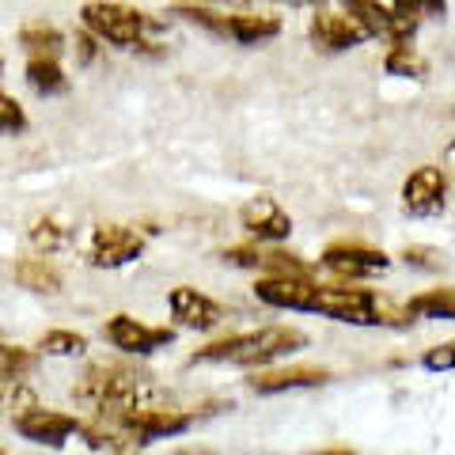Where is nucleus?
<instances>
[{
  "mask_svg": "<svg viewBox=\"0 0 455 455\" xmlns=\"http://www.w3.org/2000/svg\"><path fill=\"white\" fill-rule=\"evenodd\" d=\"M80 27L114 50H148L156 46L152 35L160 31V20L122 4V0H88L80 8Z\"/></svg>",
  "mask_w": 455,
  "mask_h": 455,
  "instance_id": "4",
  "label": "nucleus"
},
{
  "mask_svg": "<svg viewBox=\"0 0 455 455\" xmlns=\"http://www.w3.org/2000/svg\"><path fill=\"white\" fill-rule=\"evenodd\" d=\"M406 311H410V319H451L455 315V296H451V289L448 284H440V289H429V292H418V296H410V304H406Z\"/></svg>",
  "mask_w": 455,
  "mask_h": 455,
  "instance_id": "22",
  "label": "nucleus"
},
{
  "mask_svg": "<svg viewBox=\"0 0 455 455\" xmlns=\"http://www.w3.org/2000/svg\"><path fill=\"white\" fill-rule=\"evenodd\" d=\"M76 433L84 436V444L92 451H110V455H125V451H140L148 448L137 436V429L122 414H92L88 421L76 425Z\"/></svg>",
  "mask_w": 455,
  "mask_h": 455,
  "instance_id": "12",
  "label": "nucleus"
},
{
  "mask_svg": "<svg viewBox=\"0 0 455 455\" xmlns=\"http://www.w3.org/2000/svg\"><path fill=\"white\" fill-rule=\"evenodd\" d=\"M76 425L80 418L61 414V410H46V406H27L16 414V433L38 448H65V440L76 433Z\"/></svg>",
  "mask_w": 455,
  "mask_h": 455,
  "instance_id": "13",
  "label": "nucleus"
},
{
  "mask_svg": "<svg viewBox=\"0 0 455 455\" xmlns=\"http://www.w3.org/2000/svg\"><path fill=\"white\" fill-rule=\"evenodd\" d=\"M125 421L137 429V436L145 440V444H156V440H167V436H182L194 429V414L190 410H179V406H167V403H140L133 410H125L122 414Z\"/></svg>",
  "mask_w": 455,
  "mask_h": 455,
  "instance_id": "11",
  "label": "nucleus"
},
{
  "mask_svg": "<svg viewBox=\"0 0 455 455\" xmlns=\"http://www.w3.org/2000/svg\"><path fill=\"white\" fill-rule=\"evenodd\" d=\"M23 76L31 84V92H38L42 99H57V95H68L73 80L61 68V57H46V53H31L23 65Z\"/></svg>",
  "mask_w": 455,
  "mask_h": 455,
  "instance_id": "19",
  "label": "nucleus"
},
{
  "mask_svg": "<svg viewBox=\"0 0 455 455\" xmlns=\"http://www.w3.org/2000/svg\"><path fill=\"white\" fill-rule=\"evenodd\" d=\"M331 383V368L323 364H289V368H254V376L247 379V387L254 395H284V391H307Z\"/></svg>",
  "mask_w": 455,
  "mask_h": 455,
  "instance_id": "14",
  "label": "nucleus"
},
{
  "mask_svg": "<svg viewBox=\"0 0 455 455\" xmlns=\"http://www.w3.org/2000/svg\"><path fill=\"white\" fill-rule=\"evenodd\" d=\"M12 274H16V281L23 284V289H31V292H46V296L61 292V269L50 262V254H46V259H23V262H16Z\"/></svg>",
  "mask_w": 455,
  "mask_h": 455,
  "instance_id": "20",
  "label": "nucleus"
},
{
  "mask_svg": "<svg viewBox=\"0 0 455 455\" xmlns=\"http://www.w3.org/2000/svg\"><path fill=\"white\" fill-rule=\"evenodd\" d=\"M307 38H311V46L323 50V53H349V50L364 46L372 35H368L349 12L315 8V16H311V23H307Z\"/></svg>",
  "mask_w": 455,
  "mask_h": 455,
  "instance_id": "9",
  "label": "nucleus"
},
{
  "mask_svg": "<svg viewBox=\"0 0 455 455\" xmlns=\"http://www.w3.org/2000/svg\"><path fill=\"white\" fill-rule=\"evenodd\" d=\"M239 224H243V232L251 239H259V243H281V239L292 235V217L284 212L277 197H269V194L251 197V202L239 209Z\"/></svg>",
  "mask_w": 455,
  "mask_h": 455,
  "instance_id": "16",
  "label": "nucleus"
},
{
  "mask_svg": "<svg viewBox=\"0 0 455 455\" xmlns=\"http://www.w3.org/2000/svg\"><path fill=\"white\" fill-rule=\"evenodd\" d=\"M73 398L84 410H92V414H125V410H133L140 403H152L156 387L145 372H137L130 364L99 361L76 379Z\"/></svg>",
  "mask_w": 455,
  "mask_h": 455,
  "instance_id": "3",
  "label": "nucleus"
},
{
  "mask_svg": "<svg viewBox=\"0 0 455 455\" xmlns=\"http://www.w3.org/2000/svg\"><path fill=\"white\" fill-rule=\"evenodd\" d=\"M0 73H4V57H0Z\"/></svg>",
  "mask_w": 455,
  "mask_h": 455,
  "instance_id": "34",
  "label": "nucleus"
},
{
  "mask_svg": "<svg viewBox=\"0 0 455 455\" xmlns=\"http://www.w3.org/2000/svg\"><path fill=\"white\" fill-rule=\"evenodd\" d=\"M171 16L187 20V23H197L202 31L217 35V38H232L239 46H262V42L277 38L281 35V20L277 16H259V12H212V8H202V4H175Z\"/></svg>",
  "mask_w": 455,
  "mask_h": 455,
  "instance_id": "5",
  "label": "nucleus"
},
{
  "mask_svg": "<svg viewBox=\"0 0 455 455\" xmlns=\"http://www.w3.org/2000/svg\"><path fill=\"white\" fill-rule=\"evenodd\" d=\"M95 42H99V38L88 35V31H80V35H76V46H80V61H84V65H88L92 57H95Z\"/></svg>",
  "mask_w": 455,
  "mask_h": 455,
  "instance_id": "31",
  "label": "nucleus"
},
{
  "mask_svg": "<svg viewBox=\"0 0 455 455\" xmlns=\"http://www.w3.org/2000/svg\"><path fill=\"white\" fill-rule=\"evenodd\" d=\"M307 315H323L334 323H349V326H414L406 307H395L387 296H379L376 289L364 284H319L311 292V307Z\"/></svg>",
  "mask_w": 455,
  "mask_h": 455,
  "instance_id": "2",
  "label": "nucleus"
},
{
  "mask_svg": "<svg viewBox=\"0 0 455 455\" xmlns=\"http://www.w3.org/2000/svg\"><path fill=\"white\" fill-rule=\"evenodd\" d=\"M341 4H346V12L372 38L403 42V38H414L418 27H421V23H414L410 16H403V12H395L391 4H379V0H341Z\"/></svg>",
  "mask_w": 455,
  "mask_h": 455,
  "instance_id": "15",
  "label": "nucleus"
},
{
  "mask_svg": "<svg viewBox=\"0 0 455 455\" xmlns=\"http://www.w3.org/2000/svg\"><path fill=\"white\" fill-rule=\"evenodd\" d=\"M167 311L182 331H217L224 323V307L212 300V296L190 289V284H179V289L167 292Z\"/></svg>",
  "mask_w": 455,
  "mask_h": 455,
  "instance_id": "17",
  "label": "nucleus"
},
{
  "mask_svg": "<svg viewBox=\"0 0 455 455\" xmlns=\"http://www.w3.org/2000/svg\"><path fill=\"white\" fill-rule=\"evenodd\" d=\"M319 262L331 269V274H338L341 281H364V277H376L391 266V259L383 251L357 243V239H338V243H331L323 251Z\"/></svg>",
  "mask_w": 455,
  "mask_h": 455,
  "instance_id": "10",
  "label": "nucleus"
},
{
  "mask_svg": "<svg viewBox=\"0 0 455 455\" xmlns=\"http://www.w3.org/2000/svg\"><path fill=\"white\" fill-rule=\"evenodd\" d=\"M20 46L27 50V57H31V53L61 57L65 53V35L57 31L53 23H46V20H31V23L20 27Z\"/></svg>",
  "mask_w": 455,
  "mask_h": 455,
  "instance_id": "21",
  "label": "nucleus"
},
{
  "mask_svg": "<svg viewBox=\"0 0 455 455\" xmlns=\"http://www.w3.org/2000/svg\"><path fill=\"white\" fill-rule=\"evenodd\" d=\"M27 130V110L20 107L16 95L0 92V137H12V133H23Z\"/></svg>",
  "mask_w": 455,
  "mask_h": 455,
  "instance_id": "27",
  "label": "nucleus"
},
{
  "mask_svg": "<svg viewBox=\"0 0 455 455\" xmlns=\"http://www.w3.org/2000/svg\"><path fill=\"white\" fill-rule=\"evenodd\" d=\"M307 349V334L300 326L289 323H274V326H259V331H243L232 338H220L212 346L197 349L190 364H235V368H262L274 364L289 353Z\"/></svg>",
  "mask_w": 455,
  "mask_h": 455,
  "instance_id": "1",
  "label": "nucleus"
},
{
  "mask_svg": "<svg viewBox=\"0 0 455 455\" xmlns=\"http://www.w3.org/2000/svg\"><path fill=\"white\" fill-rule=\"evenodd\" d=\"M451 349H455L451 341H444V346H433V349L421 357V364L429 368V372H451V364H455V353H451Z\"/></svg>",
  "mask_w": 455,
  "mask_h": 455,
  "instance_id": "30",
  "label": "nucleus"
},
{
  "mask_svg": "<svg viewBox=\"0 0 455 455\" xmlns=\"http://www.w3.org/2000/svg\"><path fill=\"white\" fill-rule=\"evenodd\" d=\"M38 353H46V357H80V353H88V334L80 331H46L38 338Z\"/></svg>",
  "mask_w": 455,
  "mask_h": 455,
  "instance_id": "25",
  "label": "nucleus"
},
{
  "mask_svg": "<svg viewBox=\"0 0 455 455\" xmlns=\"http://www.w3.org/2000/svg\"><path fill=\"white\" fill-rule=\"evenodd\" d=\"M395 12H403L414 23L433 20V16H448V0H391Z\"/></svg>",
  "mask_w": 455,
  "mask_h": 455,
  "instance_id": "28",
  "label": "nucleus"
},
{
  "mask_svg": "<svg viewBox=\"0 0 455 455\" xmlns=\"http://www.w3.org/2000/svg\"><path fill=\"white\" fill-rule=\"evenodd\" d=\"M414 38H403V42H391L387 57H383V68H387L391 76H406V80H425L429 73V65H425V57L410 46Z\"/></svg>",
  "mask_w": 455,
  "mask_h": 455,
  "instance_id": "23",
  "label": "nucleus"
},
{
  "mask_svg": "<svg viewBox=\"0 0 455 455\" xmlns=\"http://www.w3.org/2000/svg\"><path fill=\"white\" fill-rule=\"evenodd\" d=\"M220 259L228 266H239V269H254V274H262V251L259 247H228Z\"/></svg>",
  "mask_w": 455,
  "mask_h": 455,
  "instance_id": "29",
  "label": "nucleus"
},
{
  "mask_svg": "<svg viewBox=\"0 0 455 455\" xmlns=\"http://www.w3.org/2000/svg\"><path fill=\"white\" fill-rule=\"evenodd\" d=\"M68 239H73V228H68L65 220H57V217H38L31 224V243L38 254H57Z\"/></svg>",
  "mask_w": 455,
  "mask_h": 455,
  "instance_id": "24",
  "label": "nucleus"
},
{
  "mask_svg": "<svg viewBox=\"0 0 455 455\" xmlns=\"http://www.w3.org/2000/svg\"><path fill=\"white\" fill-rule=\"evenodd\" d=\"M448 194H451L448 171L425 164L410 171L403 182V209L410 217H440L448 209Z\"/></svg>",
  "mask_w": 455,
  "mask_h": 455,
  "instance_id": "8",
  "label": "nucleus"
},
{
  "mask_svg": "<svg viewBox=\"0 0 455 455\" xmlns=\"http://www.w3.org/2000/svg\"><path fill=\"white\" fill-rule=\"evenodd\" d=\"M148 239L133 224H95L88 235V266L95 269H122L145 254Z\"/></svg>",
  "mask_w": 455,
  "mask_h": 455,
  "instance_id": "6",
  "label": "nucleus"
},
{
  "mask_svg": "<svg viewBox=\"0 0 455 455\" xmlns=\"http://www.w3.org/2000/svg\"><path fill=\"white\" fill-rule=\"evenodd\" d=\"M35 353L23 346H4L0 341V383H20L23 376H31Z\"/></svg>",
  "mask_w": 455,
  "mask_h": 455,
  "instance_id": "26",
  "label": "nucleus"
},
{
  "mask_svg": "<svg viewBox=\"0 0 455 455\" xmlns=\"http://www.w3.org/2000/svg\"><path fill=\"white\" fill-rule=\"evenodd\" d=\"M274 4H289V8H311L315 4L319 8V0H274Z\"/></svg>",
  "mask_w": 455,
  "mask_h": 455,
  "instance_id": "32",
  "label": "nucleus"
},
{
  "mask_svg": "<svg viewBox=\"0 0 455 455\" xmlns=\"http://www.w3.org/2000/svg\"><path fill=\"white\" fill-rule=\"evenodd\" d=\"M212 4H247V0H212Z\"/></svg>",
  "mask_w": 455,
  "mask_h": 455,
  "instance_id": "33",
  "label": "nucleus"
},
{
  "mask_svg": "<svg viewBox=\"0 0 455 455\" xmlns=\"http://www.w3.org/2000/svg\"><path fill=\"white\" fill-rule=\"evenodd\" d=\"M311 292H315V281L311 277H277V274H262L254 281V296L266 307L277 311H307L311 307Z\"/></svg>",
  "mask_w": 455,
  "mask_h": 455,
  "instance_id": "18",
  "label": "nucleus"
},
{
  "mask_svg": "<svg viewBox=\"0 0 455 455\" xmlns=\"http://www.w3.org/2000/svg\"><path fill=\"white\" fill-rule=\"evenodd\" d=\"M103 338L118 353H125V357H148V353H156V349H167L179 334L171 331V326H152V323L133 319V315L122 311V315H110L103 323Z\"/></svg>",
  "mask_w": 455,
  "mask_h": 455,
  "instance_id": "7",
  "label": "nucleus"
}]
</instances>
